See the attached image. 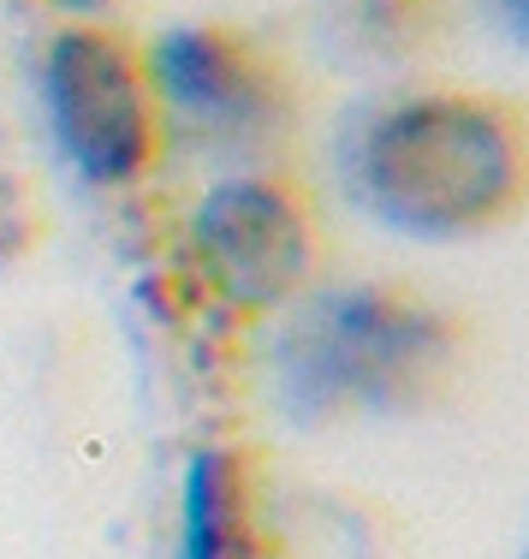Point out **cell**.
<instances>
[{
  "label": "cell",
  "mask_w": 529,
  "mask_h": 559,
  "mask_svg": "<svg viewBox=\"0 0 529 559\" xmlns=\"http://www.w3.org/2000/svg\"><path fill=\"white\" fill-rule=\"evenodd\" d=\"M149 66L167 131L244 167H280L310 114V90L292 55L232 19H191L161 31L149 43Z\"/></svg>",
  "instance_id": "277c9868"
},
{
  "label": "cell",
  "mask_w": 529,
  "mask_h": 559,
  "mask_svg": "<svg viewBox=\"0 0 529 559\" xmlns=\"http://www.w3.org/2000/svg\"><path fill=\"white\" fill-rule=\"evenodd\" d=\"M65 12H77V19H101L108 7H119V0H60Z\"/></svg>",
  "instance_id": "30bf717a"
},
{
  "label": "cell",
  "mask_w": 529,
  "mask_h": 559,
  "mask_svg": "<svg viewBox=\"0 0 529 559\" xmlns=\"http://www.w3.org/2000/svg\"><path fill=\"white\" fill-rule=\"evenodd\" d=\"M339 173L351 203L399 238H500L529 209V108L482 84L387 90L346 126Z\"/></svg>",
  "instance_id": "7a4b0ae2"
},
{
  "label": "cell",
  "mask_w": 529,
  "mask_h": 559,
  "mask_svg": "<svg viewBox=\"0 0 529 559\" xmlns=\"http://www.w3.org/2000/svg\"><path fill=\"white\" fill-rule=\"evenodd\" d=\"M191 245L203 274L238 310H292L327 280L334 245L315 191L292 167H238L208 185L191 215Z\"/></svg>",
  "instance_id": "5b68a950"
},
{
  "label": "cell",
  "mask_w": 529,
  "mask_h": 559,
  "mask_svg": "<svg viewBox=\"0 0 529 559\" xmlns=\"http://www.w3.org/2000/svg\"><path fill=\"white\" fill-rule=\"evenodd\" d=\"M488 12L500 19V31L512 36V43H524V24H529V0H482Z\"/></svg>",
  "instance_id": "9c48e42d"
},
{
  "label": "cell",
  "mask_w": 529,
  "mask_h": 559,
  "mask_svg": "<svg viewBox=\"0 0 529 559\" xmlns=\"http://www.w3.org/2000/svg\"><path fill=\"white\" fill-rule=\"evenodd\" d=\"M43 226H48L43 191H36V179L24 173V162L7 143V131H0V274L19 269L43 245Z\"/></svg>",
  "instance_id": "ba28073f"
},
{
  "label": "cell",
  "mask_w": 529,
  "mask_h": 559,
  "mask_svg": "<svg viewBox=\"0 0 529 559\" xmlns=\"http://www.w3.org/2000/svg\"><path fill=\"white\" fill-rule=\"evenodd\" d=\"M179 559H268L262 488L244 447L208 441L191 452L179 488Z\"/></svg>",
  "instance_id": "8992f818"
},
{
  "label": "cell",
  "mask_w": 529,
  "mask_h": 559,
  "mask_svg": "<svg viewBox=\"0 0 529 559\" xmlns=\"http://www.w3.org/2000/svg\"><path fill=\"white\" fill-rule=\"evenodd\" d=\"M43 119L55 131L60 162L84 185L131 191L155 179L173 150L167 108L155 90L149 43L113 19H65L43 43L36 66Z\"/></svg>",
  "instance_id": "3957f363"
},
{
  "label": "cell",
  "mask_w": 529,
  "mask_h": 559,
  "mask_svg": "<svg viewBox=\"0 0 529 559\" xmlns=\"http://www.w3.org/2000/svg\"><path fill=\"white\" fill-rule=\"evenodd\" d=\"M322 31L339 60L393 72L453 48L465 31V0H327Z\"/></svg>",
  "instance_id": "52a82bcc"
},
{
  "label": "cell",
  "mask_w": 529,
  "mask_h": 559,
  "mask_svg": "<svg viewBox=\"0 0 529 559\" xmlns=\"http://www.w3.org/2000/svg\"><path fill=\"white\" fill-rule=\"evenodd\" d=\"M482 376V328L453 298L387 274H327L274 328V405L292 429L422 423Z\"/></svg>",
  "instance_id": "6da1fadb"
}]
</instances>
